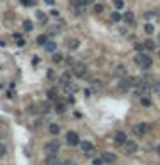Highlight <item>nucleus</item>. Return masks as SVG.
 I'll return each instance as SVG.
<instances>
[{
	"mask_svg": "<svg viewBox=\"0 0 160 165\" xmlns=\"http://www.w3.org/2000/svg\"><path fill=\"white\" fill-rule=\"evenodd\" d=\"M134 62L138 64L141 69H150L152 64H153V60L146 52H139V53H136V57H134Z\"/></svg>",
	"mask_w": 160,
	"mask_h": 165,
	"instance_id": "f257e3e1",
	"label": "nucleus"
},
{
	"mask_svg": "<svg viewBox=\"0 0 160 165\" xmlns=\"http://www.w3.org/2000/svg\"><path fill=\"white\" fill-rule=\"evenodd\" d=\"M59 150H60V143L57 140L48 141V143H45V146H43V151L47 155H57V153H59Z\"/></svg>",
	"mask_w": 160,
	"mask_h": 165,
	"instance_id": "f03ea898",
	"label": "nucleus"
},
{
	"mask_svg": "<svg viewBox=\"0 0 160 165\" xmlns=\"http://www.w3.org/2000/svg\"><path fill=\"white\" fill-rule=\"evenodd\" d=\"M66 141H67V144H71V146H78L81 140H79L78 132H74V131H67V134H66Z\"/></svg>",
	"mask_w": 160,
	"mask_h": 165,
	"instance_id": "7ed1b4c3",
	"label": "nucleus"
},
{
	"mask_svg": "<svg viewBox=\"0 0 160 165\" xmlns=\"http://www.w3.org/2000/svg\"><path fill=\"white\" fill-rule=\"evenodd\" d=\"M150 129V126L146 124V122H139V124H134L133 126V132L136 136H143V134H146V131Z\"/></svg>",
	"mask_w": 160,
	"mask_h": 165,
	"instance_id": "20e7f679",
	"label": "nucleus"
},
{
	"mask_svg": "<svg viewBox=\"0 0 160 165\" xmlns=\"http://www.w3.org/2000/svg\"><path fill=\"white\" fill-rule=\"evenodd\" d=\"M72 74H74L76 77H85L86 76V66L85 64H74L72 66Z\"/></svg>",
	"mask_w": 160,
	"mask_h": 165,
	"instance_id": "39448f33",
	"label": "nucleus"
},
{
	"mask_svg": "<svg viewBox=\"0 0 160 165\" xmlns=\"http://www.w3.org/2000/svg\"><path fill=\"white\" fill-rule=\"evenodd\" d=\"M122 146H124V150H126V153H129V155L138 151V143H136V141H133V140H127Z\"/></svg>",
	"mask_w": 160,
	"mask_h": 165,
	"instance_id": "423d86ee",
	"label": "nucleus"
},
{
	"mask_svg": "<svg viewBox=\"0 0 160 165\" xmlns=\"http://www.w3.org/2000/svg\"><path fill=\"white\" fill-rule=\"evenodd\" d=\"M79 146H81V150H83V153L85 155H93V151H95V148H93V144L89 143V141H79Z\"/></svg>",
	"mask_w": 160,
	"mask_h": 165,
	"instance_id": "0eeeda50",
	"label": "nucleus"
},
{
	"mask_svg": "<svg viewBox=\"0 0 160 165\" xmlns=\"http://www.w3.org/2000/svg\"><path fill=\"white\" fill-rule=\"evenodd\" d=\"M102 160H103V163L112 165V163H116V162H117V157L114 153H110V151H105V153L102 155Z\"/></svg>",
	"mask_w": 160,
	"mask_h": 165,
	"instance_id": "6e6552de",
	"label": "nucleus"
},
{
	"mask_svg": "<svg viewBox=\"0 0 160 165\" xmlns=\"http://www.w3.org/2000/svg\"><path fill=\"white\" fill-rule=\"evenodd\" d=\"M126 141H127V138H126V134H124L122 131H121V132H116V136H114V143L119 144V146H122Z\"/></svg>",
	"mask_w": 160,
	"mask_h": 165,
	"instance_id": "1a4fd4ad",
	"label": "nucleus"
},
{
	"mask_svg": "<svg viewBox=\"0 0 160 165\" xmlns=\"http://www.w3.org/2000/svg\"><path fill=\"white\" fill-rule=\"evenodd\" d=\"M45 165H60V162H59V158H57V155H47Z\"/></svg>",
	"mask_w": 160,
	"mask_h": 165,
	"instance_id": "9d476101",
	"label": "nucleus"
},
{
	"mask_svg": "<svg viewBox=\"0 0 160 165\" xmlns=\"http://www.w3.org/2000/svg\"><path fill=\"white\" fill-rule=\"evenodd\" d=\"M114 74H116V76H119V77H126L127 71H126V67H124V66H117L116 71H114Z\"/></svg>",
	"mask_w": 160,
	"mask_h": 165,
	"instance_id": "9b49d317",
	"label": "nucleus"
},
{
	"mask_svg": "<svg viewBox=\"0 0 160 165\" xmlns=\"http://www.w3.org/2000/svg\"><path fill=\"white\" fill-rule=\"evenodd\" d=\"M55 112H57V114H64V112H66V103L57 100V102H55Z\"/></svg>",
	"mask_w": 160,
	"mask_h": 165,
	"instance_id": "f8f14e48",
	"label": "nucleus"
},
{
	"mask_svg": "<svg viewBox=\"0 0 160 165\" xmlns=\"http://www.w3.org/2000/svg\"><path fill=\"white\" fill-rule=\"evenodd\" d=\"M64 89H66L67 93H74V91H78V86L74 85V83H67V85H64Z\"/></svg>",
	"mask_w": 160,
	"mask_h": 165,
	"instance_id": "ddd939ff",
	"label": "nucleus"
},
{
	"mask_svg": "<svg viewBox=\"0 0 160 165\" xmlns=\"http://www.w3.org/2000/svg\"><path fill=\"white\" fill-rule=\"evenodd\" d=\"M67 83H71V72H64L60 76V85H67Z\"/></svg>",
	"mask_w": 160,
	"mask_h": 165,
	"instance_id": "4468645a",
	"label": "nucleus"
},
{
	"mask_svg": "<svg viewBox=\"0 0 160 165\" xmlns=\"http://www.w3.org/2000/svg\"><path fill=\"white\" fill-rule=\"evenodd\" d=\"M122 19L127 22V24H133L134 22V14L133 12H126V14H122Z\"/></svg>",
	"mask_w": 160,
	"mask_h": 165,
	"instance_id": "2eb2a0df",
	"label": "nucleus"
},
{
	"mask_svg": "<svg viewBox=\"0 0 160 165\" xmlns=\"http://www.w3.org/2000/svg\"><path fill=\"white\" fill-rule=\"evenodd\" d=\"M48 131H50V134H53V136H57L60 132V127H59V124H50L48 126Z\"/></svg>",
	"mask_w": 160,
	"mask_h": 165,
	"instance_id": "dca6fc26",
	"label": "nucleus"
},
{
	"mask_svg": "<svg viewBox=\"0 0 160 165\" xmlns=\"http://www.w3.org/2000/svg\"><path fill=\"white\" fill-rule=\"evenodd\" d=\"M43 47H45V50H47V52H55L57 45H55V41H47Z\"/></svg>",
	"mask_w": 160,
	"mask_h": 165,
	"instance_id": "f3484780",
	"label": "nucleus"
},
{
	"mask_svg": "<svg viewBox=\"0 0 160 165\" xmlns=\"http://www.w3.org/2000/svg\"><path fill=\"white\" fill-rule=\"evenodd\" d=\"M110 19H112L114 22H119V21H122V14L116 11V12H112V14H110Z\"/></svg>",
	"mask_w": 160,
	"mask_h": 165,
	"instance_id": "a211bd4d",
	"label": "nucleus"
},
{
	"mask_svg": "<svg viewBox=\"0 0 160 165\" xmlns=\"http://www.w3.org/2000/svg\"><path fill=\"white\" fill-rule=\"evenodd\" d=\"M103 11H105V5L103 4H95L93 5V12H95V14H102Z\"/></svg>",
	"mask_w": 160,
	"mask_h": 165,
	"instance_id": "6ab92c4d",
	"label": "nucleus"
},
{
	"mask_svg": "<svg viewBox=\"0 0 160 165\" xmlns=\"http://www.w3.org/2000/svg\"><path fill=\"white\" fill-rule=\"evenodd\" d=\"M143 30H145V33H146V34H152L153 31H155V26H153L152 22H146V24H145V28H143Z\"/></svg>",
	"mask_w": 160,
	"mask_h": 165,
	"instance_id": "aec40b11",
	"label": "nucleus"
},
{
	"mask_svg": "<svg viewBox=\"0 0 160 165\" xmlns=\"http://www.w3.org/2000/svg\"><path fill=\"white\" fill-rule=\"evenodd\" d=\"M86 9H88V5H76V7H74V11H76V14L83 16V14L86 12Z\"/></svg>",
	"mask_w": 160,
	"mask_h": 165,
	"instance_id": "412c9836",
	"label": "nucleus"
},
{
	"mask_svg": "<svg viewBox=\"0 0 160 165\" xmlns=\"http://www.w3.org/2000/svg\"><path fill=\"white\" fill-rule=\"evenodd\" d=\"M22 28H24V31H33V22L30 19H26V21L22 22Z\"/></svg>",
	"mask_w": 160,
	"mask_h": 165,
	"instance_id": "4be33fe9",
	"label": "nucleus"
},
{
	"mask_svg": "<svg viewBox=\"0 0 160 165\" xmlns=\"http://www.w3.org/2000/svg\"><path fill=\"white\" fill-rule=\"evenodd\" d=\"M47 95H48L50 100H55V102H57V89L55 88H50L48 91H47Z\"/></svg>",
	"mask_w": 160,
	"mask_h": 165,
	"instance_id": "5701e85b",
	"label": "nucleus"
},
{
	"mask_svg": "<svg viewBox=\"0 0 160 165\" xmlns=\"http://www.w3.org/2000/svg\"><path fill=\"white\" fill-rule=\"evenodd\" d=\"M67 47L71 48V50H76V48L79 47V40H69V43H67Z\"/></svg>",
	"mask_w": 160,
	"mask_h": 165,
	"instance_id": "b1692460",
	"label": "nucleus"
},
{
	"mask_svg": "<svg viewBox=\"0 0 160 165\" xmlns=\"http://www.w3.org/2000/svg\"><path fill=\"white\" fill-rule=\"evenodd\" d=\"M143 45H145V50H153L155 48V41L153 40H146Z\"/></svg>",
	"mask_w": 160,
	"mask_h": 165,
	"instance_id": "393cba45",
	"label": "nucleus"
},
{
	"mask_svg": "<svg viewBox=\"0 0 160 165\" xmlns=\"http://www.w3.org/2000/svg\"><path fill=\"white\" fill-rule=\"evenodd\" d=\"M14 40H16V43H17L19 47H24V43H26V41H24V38H22L21 34H14Z\"/></svg>",
	"mask_w": 160,
	"mask_h": 165,
	"instance_id": "a878e982",
	"label": "nucleus"
},
{
	"mask_svg": "<svg viewBox=\"0 0 160 165\" xmlns=\"http://www.w3.org/2000/svg\"><path fill=\"white\" fill-rule=\"evenodd\" d=\"M36 19H38V21H41V22H47V14L41 12V11H38L36 12Z\"/></svg>",
	"mask_w": 160,
	"mask_h": 165,
	"instance_id": "bb28decb",
	"label": "nucleus"
},
{
	"mask_svg": "<svg viewBox=\"0 0 160 165\" xmlns=\"http://www.w3.org/2000/svg\"><path fill=\"white\" fill-rule=\"evenodd\" d=\"M62 59H64L62 53H59V52H55V53H53V57H52V60H53V62H57V64L62 62Z\"/></svg>",
	"mask_w": 160,
	"mask_h": 165,
	"instance_id": "cd10ccee",
	"label": "nucleus"
},
{
	"mask_svg": "<svg viewBox=\"0 0 160 165\" xmlns=\"http://www.w3.org/2000/svg\"><path fill=\"white\" fill-rule=\"evenodd\" d=\"M36 41H38V45H45L47 41H48V38L45 36V34H40V36L36 38Z\"/></svg>",
	"mask_w": 160,
	"mask_h": 165,
	"instance_id": "c85d7f7f",
	"label": "nucleus"
},
{
	"mask_svg": "<svg viewBox=\"0 0 160 165\" xmlns=\"http://www.w3.org/2000/svg\"><path fill=\"white\" fill-rule=\"evenodd\" d=\"M141 105L143 107H150V105H152V100H150L148 96H143V98H141Z\"/></svg>",
	"mask_w": 160,
	"mask_h": 165,
	"instance_id": "c756f323",
	"label": "nucleus"
},
{
	"mask_svg": "<svg viewBox=\"0 0 160 165\" xmlns=\"http://www.w3.org/2000/svg\"><path fill=\"white\" fill-rule=\"evenodd\" d=\"M24 7H31V5H34V0H19Z\"/></svg>",
	"mask_w": 160,
	"mask_h": 165,
	"instance_id": "7c9ffc66",
	"label": "nucleus"
},
{
	"mask_svg": "<svg viewBox=\"0 0 160 165\" xmlns=\"http://www.w3.org/2000/svg\"><path fill=\"white\" fill-rule=\"evenodd\" d=\"M114 5H116L117 9H122L124 7V0H114Z\"/></svg>",
	"mask_w": 160,
	"mask_h": 165,
	"instance_id": "2f4dec72",
	"label": "nucleus"
},
{
	"mask_svg": "<svg viewBox=\"0 0 160 165\" xmlns=\"http://www.w3.org/2000/svg\"><path fill=\"white\" fill-rule=\"evenodd\" d=\"M5 153H7V146H5V144H2V143H0V157H4Z\"/></svg>",
	"mask_w": 160,
	"mask_h": 165,
	"instance_id": "473e14b6",
	"label": "nucleus"
},
{
	"mask_svg": "<svg viewBox=\"0 0 160 165\" xmlns=\"http://www.w3.org/2000/svg\"><path fill=\"white\" fill-rule=\"evenodd\" d=\"M153 91H157V93H160V83H153Z\"/></svg>",
	"mask_w": 160,
	"mask_h": 165,
	"instance_id": "72a5a7b5",
	"label": "nucleus"
},
{
	"mask_svg": "<svg viewBox=\"0 0 160 165\" xmlns=\"http://www.w3.org/2000/svg\"><path fill=\"white\" fill-rule=\"evenodd\" d=\"M93 165H103V160H102V158H95Z\"/></svg>",
	"mask_w": 160,
	"mask_h": 165,
	"instance_id": "f704fd0d",
	"label": "nucleus"
},
{
	"mask_svg": "<svg viewBox=\"0 0 160 165\" xmlns=\"http://www.w3.org/2000/svg\"><path fill=\"white\" fill-rule=\"evenodd\" d=\"M134 48H136V50H139V52H141L143 48H145V45H143V43H136V45H134Z\"/></svg>",
	"mask_w": 160,
	"mask_h": 165,
	"instance_id": "c9c22d12",
	"label": "nucleus"
},
{
	"mask_svg": "<svg viewBox=\"0 0 160 165\" xmlns=\"http://www.w3.org/2000/svg\"><path fill=\"white\" fill-rule=\"evenodd\" d=\"M155 16V12H145V19H152Z\"/></svg>",
	"mask_w": 160,
	"mask_h": 165,
	"instance_id": "e433bc0d",
	"label": "nucleus"
},
{
	"mask_svg": "<svg viewBox=\"0 0 160 165\" xmlns=\"http://www.w3.org/2000/svg\"><path fill=\"white\" fill-rule=\"evenodd\" d=\"M62 165H78V163H76L74 160H66V162H64Z\"/></svg>",
	"mask_w": 160,
	"mask_h": 165,
	"instance_id": "4c0bfd02",
	"label": "nucleus"
},
{
	"mask_svg": "<svg viewBox=\"0 0 160 165\" xmlns=\"http://www.w3.org/2000/svg\"><path fill=\"white\" fill-rule=\"evenodd\" d=\"M45 4H48V5H53V4H55V0H45Z\"/></svg>",
	"mask_w": 160,
	"mask_h": 165,
	"instance_id": "58836bf2",
	"label": "nucleus"
},
{
	"mask_svg": "<svg viewBox=\"0 0 160 165\" xmlns=\"http://www.w3.org/2000/svg\"><path fill=\"white\" fill-rule=\"evenodd\" d=\"M157 153H158V155H160V146H158V148H157Z\"/></svg>",
	"mask_w": 160,
	"mask_h": 165,
	"instance_id": "ea45409f",
	"label": "nucleus"
},
{
	"mask_svg": "<svg viewBox=\"0 0 160 165\" xmlns=\"http://www.w3.org/2000/svg\"><path fill=\"white\" fill-rule=\"evenodd\" d=\"M157 55H158V59H160V50H158V53H157Z\"/></svg>",
	"mask_w": 160,
	"mask_h": 165,
	"instance_id": "a19ab883",
	"label": "nucleus"
},
{
	"mask_svg": "<svg viewBox=\"0 0 160 165\" xmlns=\"http://www.w3.org/2000/svg\"><path fill=\"white\" fill-rule=\"evenodd\" d=\"M158 43H160V33H158Z\"/></svg>",
	"mask_w": 160,
	"mask_h": 165,
	"instance_id": "79ce46f5",
	"label": "nucleus"
}]
</instances>
